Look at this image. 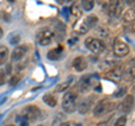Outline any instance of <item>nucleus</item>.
Segmentation results:
<instances>
[{"instance_id":"obj_30","label":"nucleus","mask_w":135,"mask_h":126,"mask_svg":"<svg viewBox=\"0 0 135 126\" xmlns=\"http://www.w3.org/2000/svg\"><path fill=\"white\" fill-rule=\"evenodd\" d=\"M2 35H3V31H2V28L0 27V38L2 37Z\"/></svg>"},{"instance_id":"obj_4","label":"nucleus","mask_w":135,"mask_h":126,"mask_svg":"<svg viewBox=\"0 0 135 126\" xmlns=\"http://www.w3.org/2000/svg\"><path fill=\"white\" fill-rule=\"evenodd\" d=\"M84 45L87 46L88 50H90L92 53L100 54L106 50V44L104 43V41L99 38H95V37H88L84 41Z\"/></svg>"},{"instance_id":"obj_26","label":"nucleus","mask_w":135,"mask_h":126,"mask_svg":"<svg viewBox=\"0 0 135 126\" xmlns=\"http://www.w3.org/2000/svg\"><path fill=\"white\" fill-rule=\"evenodd\" d=\"M6 78H7V74H6V72H5V70H3V69H0V86L5 85Z\"/></svg>"},{"instance_id":"obj_27","label":"nucleus","mask_w":135,"mask_h":126,"mask_svg":"<svg viewBox=\"0 0 135 126\" xmlns=\"http://www.w3.org/2000/svg\"><path fill=\"white\" fill-rule=\"evenodd\" d=\"M71 9H72V14H73L74 16H78V17H79V16L81 15V11L79 10V6H78V5H73Z\"/></svg>"},{"instance_id":"obj_16","label":"nucleus","mask_w":135,"mask_h":126,"mask_svg":"<svg viewBox=\"0 0 135 126\" xmlns=\"http://www.w3.org/2000/svg\"><path fill=\"white\" fill-rule=\"evenodd\" d=\"M53 35H55L56 40L60 41V42L64 40V37H65V26L64 25H63L62 23H59L57 27L55 29V33H54Z\"/></svg>"},{"instance_id":"obj_29","label":"nucleus","mask_w":135,"mask_h":126,"mask_svg":"<svg viewBox=\"0 0 135 126\" xmlns=\"http://www.w3.org/2000/svg\"><path fill=\"white\" fill-rule=\"evenodd\" d=\"M16 38H12V40H10V43H17V42H19V40H20V37H19V35H17V36H15Z\"/></svg>"},{"instance_id":"obj_17","label":"nucleus","mask_w":135,"mask_h":126,"mask_svg":"<svg viewBox=\"0 0 135 126\" xmlns=\"http://www.w3.org/2000/svg\"><path fill=\"white\" fill-rule=\"evenodd\" d=\"M8 56H9V50H8V47L0 44V65L5 64L6 61L8 60Z\"/></svg>"},{"instance_id":"obj_23","label":"nucleus","mask_w":135,"mask_h":126,"mask_svg":"<svg viewBox=\"0 0 135 126\" xmlns=\"http://www.w3.org/2000/svg\"><path fill=\"white\" fill-rule=\"evenodd\" d=\"M20 79H22V75H20L19 73L11 75V78H10V80H9V85L10 86H16L17 83L20 81Z\"/></svg>"},{"instance_id":"obj_3","label":"nucleus","mask_w":135,"mask_h":126,"mask_svg":"<svg viewBox=\"0 0 135 126\" xmlns=\"http://www.w3.org/2000/svg\"><path fill=\"white\" fill-rule=\"evenodd\" d=\"M77 99L78 96L74 92H66L62 98V108L64 109V112L69 113H73L77 109Z\"/></svg>"},{"instance_id":"obj_28","label":"nucleus","mask_w":135,"mask_h":126,"mask_svg":"<svg viewBox=\"0 0 135 126\" xmlns=\"http://www.w3.org/2000/svg\"><path fill=\"white\" fill-rule=\"evenodd\" d=\"M60 126H77L75 125V123H73V122H63V123L60 125Z\"/></svg>"},{"instance_id":"obj_8","label":"nucleus","mask_w":135,"mask_h":126,"mask_svg":"<svg viewBox=\"0 0 135 126\" xmlns=\"http://www.w3.org/2000/svg\"><path fill=\"white\" fill-rule=\"evenodd\" d=\"M108 14L113 17H119L124 10V3L120 1H110L107 7Z\"/></svg>"},{"instance_id":"obj_14","label":"nucleus","mask_w":135,"mask_h":126,"mask_svg":"<svg viewBox=\"0 0 135 126\" xmlns=\"http://www.w3.org/2000/svg\"><path fill=\"white\" fill-rule=\"evenodd\" d=\"M63 53V47L62 46H59V47H55V49H52L50 50V51L47 52V59H50V60H59V59L61 57Z\"/></svg>"},{"instance_id":"obj_19","label":"nucleus","mask_w":135,"mask_h":126,"mask_svg":"<svg viewBox=\"0 0 135 126\" xmlns=\"http://www.w3.org/2000/svg\"><path fill=\"white\" fill-rule=\"evenodd\" d=\"M43 101L47 105V106H50V107H54V106H56V104H57L55 97L52 96V95H44Z\"/></svg>"},{"instance_id":"obj_5","label":"nucleus","mask_w":135,"mask_h":126,"mask_svg":"<svg viewBox=\"0 0 135 126\" xmlns=\"http://www.w3.org/2000/svg\"><path fill=\"white\" fill-rule=\"evenodd\" d=\"M114 53L118 57H124L129 53V46L122 38H116L114 42Z\"/></svg>"},{"instance_id":"obj_15","label":"nucleus","mask_w":135,"mask_h":126,"mask_svg":"<svg viewBox=\"0 0 135 126\" xmlns=\"http://www.w3.org/2000/svg\"><path fill=\"white\" fill-rule=\"evenodd\" d=\"M134 75H135V68L132 61V64H129L127 66V69L125 70V72L123 73V77L126 81H133L134 80Z\"/></svg>"},{"instance_id":"obj_10","label":"nucleus","mask_w":135,"mask_h":126,"mask_svg":"<svg viewBox=\"0 0 135 126\" xmlns=\"http://www.w3.org/2000/svg\"><path fill=\"white\" fill-rule=\"evenodd\" d=\"M94 103H95V96L94 95L88 96L87 98H84L82 101L79 104L78 112L80 114H87V113L92 108V106H94Z\"/></svg>"},{"instance_id":"obj_25","label":"nucleus","mask_w":135,"mask_h":126,"mask_svg":"<svg viewBox=\"0 0 135 126\" xmlns=\"http://www.w3.org/2000/svg\"><path fill=\"white\" fill-rule=\"evenodd\" d=\"M126 91H127V87L126 86H123L122 88H119V89H118L115 94H114V96H115V97H117V98H120L122 96H124L125 94H126Z\"/></svg>"},{"instance_id":"obj_20","label":"nucleus","mask_w":135,"mask_h":126,"mask_svg":"<svg viewBox=\"0 0 135 126\" xmlns=\"http://www.w3.org/2000/svg\"><path fill=\"white\" fill-rule=\"evenodd\" d=\"M134 9H128V10H126L124 12V16H123V19H124V22H127V23H131V22H133L134 20Z\"/></svg>"},{"instance_id":"obj_13","label":"nucleus","mask_w":135,"mask_h":126,"mask_svg":"<svg viewBox=\"0 0 135 126\" xmlns=\"http://www.w3.org/2000/svg\"><path fill=\"white\" fill-rule=\"evenodd\" d=\"M72 66L73 68L77 70V71H79V72H81V71H83V70H86L87 69V66H88V62H87V60L84 59L83 56H77L73 60V62H72Z\"/></svg>"},{"instance_id":"obj_24","label":"nucleus","mask_w":135,"mask_h":126,"mask_svg":"<svg viewBox=\"0 0 135 126\" xmlns=\"http://www.w3.org/2000/svg\"><path fill=\"white\" fill-rule=\"evenodd\" d=\"M126 122H127L126 116H120L119 118H117V120L114 123L113 126H126Z\"/></svg>"},{"instance_id":"obj_1","label":"nucleus","mask_w":135,"mask_h":126,"mask_svg":"<svg viewBox=\"0 0 135 126\" xmlns=\"http://www.w3.org/2000/svg\"><path fill=\"white\" fill-rule=\"evenodd\" d=\"M97 23H98V17L96 15H89L86 18L79 19L74 24V31L78 32L79 34H86L89 29L96 26Z\"/></svg>"},{"instance_id":"obj_22","label":"nucleus","mask_w":135,"mask_h":126,"mask_svg":"<svg viewBox=\"0 0 135 126\" xmlns=\"http://www.w3.org/2000/svg\"><path fill=\"white\" fill-rule=\"evenodd\" d=\"M81 6L83 7V9L86 11H89V10H91L92 8L95 7V2L91 1V0H88V1H82Z\"/></svg>"},{"instance_id":"obj_9","label":"nucleus","mask_w":135,"mask_h":126,"mask_svg":"<svg viewBox=\"0 0 135 126\" xmlns=\"http://www.w3.org/2000/svg\"><path fill=\"white\" fill-rule=\"evenodd\" d=\"M53 37H54L53 33L51 32L50 29H47V28L42 29V31L38 32V34H37V40H38V43L41 45H43V46L49 45L51 42H52Z\"/></svg>"},{"instance_id":"obj_11","label":"nucleus","mask_w":135,"mask_h":126,"mask_svg":"<svg viewBox=\"0 0 135 126\" xmlns=\"http://www.w3.org/2000/svg\"><path fill=\"white\" fill-rule=\"evenodd\" d=\"M28 52V46L27 45H18L14 49V51L11 53V60L14 62H18L22 59L25 57V55Z\"/></svg>"},{"instance_id":"obj_12","label":"nucleus","mask_w":135,"mask_h":126,"mask_svg":"<svg viewBox=\"0 0 135 126\" xmlns=\"http://www.w3.org/2000/svg\"><path fill=\"white\" fill-rule=\"evenodd\" d=\"M133 107H134V96L133 95H127L120 104L122 110L125 112V113H129L133 109Z\"/></svg>"},{"instance_id":"obj_6","label":"nucleus","mask_w":135,"mask_h":126,"mask_svg":"<svg viewBox=\"0 0 135 126\" xmlns=\"http://www.w3.org/2000/svg\"><path fill=\"white\" fill-rule=\"evenodd\" d=\"M23 116L29 122H36L41 116V109L35 105H29L24 108Z\"/></svg>"},{"instance_id":"obj_2","label":"nucleus","mask_w":135,"mask_h":126,"mask_svg":"<svg viewBox=\"0 0 135 126\" xmlns=\"http://www.w3.org/2000/svg\"><path fill=\"white\" fill-rule=\"evenodd\" d=\"M116 107V104L115 101H113V100H109L108 98H105V99H101L99 100L97 105L95 106L94 108V115L99 117V116H104L108 114V113L113 112L114 109Z\"/></svg>"},{"instance_id":"obj_18","label":"nucleus","mask_w":135,"mask_h":126,"mask_svg":"<svg viewBox=\"0 0 135 126\" xmlns=\"http://www.w3.org/2000/svg\"><path fill=\"white\" fill-rule=\"evenodd\" d=\"M122 77H123V72H122V70L119 68H116L114 69L113 71H110V72L108 73V78L112 79V80H114L115 82H118L122 79Z\"/></svg>"},{"instance_id":"obj_21","label":"nucleus","mask_w":135,"mask_h":126,"mask_svg":"<svg viewBox=\"0 0 135 126\" xmlns=\"http://www.w3.org/2000/svg\"><path fill=\"white\" fill-rule=\"evenodd\" d=\"M71 85V81H63V82H60L59 85L55 87V91L56 92H62V91H65L68 88L70 87Z\"/></svg>"},{"instance_id":"obj_7","label":"nucleus","mask_w":135,"mask_h":126,"mask_svg":"<svg viewBox=\"0 0 135 126\" xmlns=\"http://www.w3.org/2000/svg\"><path fill=\"white\" fill-rule=\"evenodd\" d=\"M97 78L92 74H88V75H83L79 81V89L81 90V92H87L89 91L91 88H94L96 85Z\"/></svg>"},{"instance_id":"obj_31","label":"nucleus","mask_w":135,"mask_h":126,"mask_svg":"<svg viewBox=\"0 0 135 126\" xmlns=\"http://www.w3.org/2000/svg\"><path fill=\"white\" fill-rule=\"evenodd\" d=\"M9 126H12V125H9Z\"/></svg>"}]
</instances>
